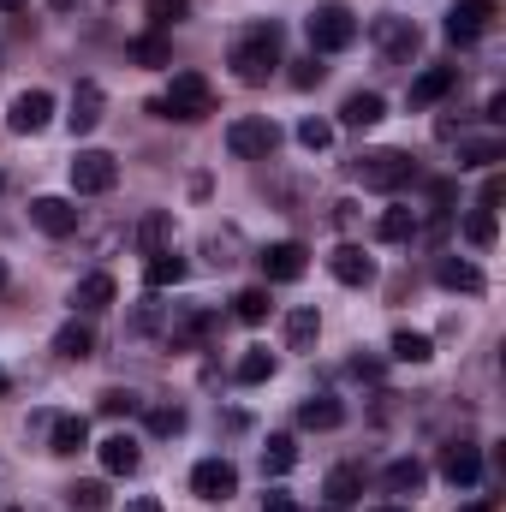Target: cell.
<instances>
[{
    "label": "cell",
    "instance_id": "ee69618b",
    "mask_svg": "<svg viewBox=\"0 0 506 512\" xmlns=\"http://www.w3.org/2000/svg\"><path fill=\"white\" fill-rule=\"evenodd\" d=\"M233 245H239L233 233H227V239L215 233V239H209V262H215V268H233V262H239V256H233Z\"/></svg>",
    "mask_w": 506,
    "mask_h": 512
},
{
    "label": "cell",
    "instance_id": "52a82bcc",
    "mask_svg": "<svg viewBox=\"0 0 506 512\" xmlns=\"http://www.w3.org/2000/svg\"><path fill=\"white\" fill-rule=\"evenodd\" d=\"M376 48L387 66H405V60H417V48H423V30L411 24V18H376Z\"/></svg>",
    "mask_w": 506,
    "mask_h": 512
},
{
    "label": "cell",
    "instance_id": "836d02e7",
    "mask_svg": "<svg viewBox=\"0 0 506 512\" xmlns=\"http://www.w3.org/2000/svg\"><path fill=\"white\" fill-rule=\"evenodd\" d=\"M393 358H399V364H429V358H435V346H429V334L399 328V334H393Z\"/></svg>",
    "mask_w": 506,
    "mask_h": 512
},
{
    "label": "cell",
    "instance_id": "11a10c76",
    "mask_svg": "<svg viewBox=\"0 0 506 512\" xmlns=\"http://www.w3.org/2000/svg\"><path fill=\"white\" fill-rule=\"evenodd\" d=\"M381 512H399V507H381Z\"/></svg>",
    "mask_w": 506,
    "mask_h": 512
},
{
    "label": "cell",
    "instance_id": "bcb514c9",
    "mask_svg": "<svg viewBox=\"0 0 506 512\" xmlns=\"http://www.w3.org/2000/svg\"><path fill=\"white\" fill-rule=\"evenodd\" d=\"M262 512H298V507H292V495H268V501H262Z\"/></svg>",
    "mask_w": 506,
    "mask_h": 512
},
{
    "label": "cell",
    "instance_id": "8fae6325",
    "mask_svg": "<svg viewBox=\"0 0 506 512\" xmlns=\"http://www.w3.org/2000/svg\"><path fill=\"white\" fill-rule=\"evenodd\" d=\"M102 114H108V96H102V84H78L72 90V108H66V126H72V137H90V131L102 126Z\"/></svg>",
    "mask_w": 506,
    "mask_h": 512
},
{
    "label": "cell",
    "instance_id": "8d00e7d4",
    "mask_svg": "<svg viewBox=\"0 0 506 512\" xmlns=\"http://www.w3.org/2000/svg\"><path fill=\"white\" fill-rule=\"evenodd\" d=\"M233 316H239V322H268V292H262V286H245V292L233 298Z\"/></svg>",
    "mask_w": 506,
    "mask_h": 512
},
{
    "label": "cell",
    "instance_id": "603a6c76",
    "mask_svg": "<svg viewBox=\"0 0 506 512\" xmlns=\"http://www.w3.org/2000/svg\"><path fill=\"white\" fill-rule=\"evenodd\" d=\"M316 334H322L316 304H298V310L286 316V352H310V346H316Z\"/></svg>",
    "mask_w": 506,
    "mask_h": 512
},
{
    "label": "cell",
    "instance_id": "7bdbcfd3",
    "mask_svg": "<svg viewBox=\"0 0 506 512\" xmlns=\"http://www.w3.org/2000/svg\"><path fill=\"white\" fill-rule=\"evenodd\" d=\"M155 328H167V310H161V304H143V310L131 316V334H155Z\"/></svg>",
    "mask_w": 506,
    "mask_h": 512
},
{
    "label": "cell",
    "instance_id": "3957f363",
    "mask_svg": "<svg viewBox=\"0 0 506 512\" xmlns=\"http://www.w3.org/2000/svg\"><path fill=\"white\" fill-rule=\"evenodd\" d=\"M304 30H310V54H340V48L358 42V18H352V6H340V0H322V6L304 18Z\"/></svg>",
    "mask_w": 506,
    "mask_h": 512
},
{
    "label": "cell",
    "instance_id": "60d3db41",
    "mask_svg": "<svg viewBox=\"0 0 506 512\" xmlns=\"http://www.w3.org/2000/svg\"><path fill=\"white\" fill-rule=\"evenodd\" d=\"M185 12H191V0H155V6H149V24L167 30V24H179Z\"/></svg>",
    "mask_w": 506,
    "mask_h": 512
},
{
    "label": "cell",
    "instance_id": "f546056e",
    "mask_svg": "<svg viewBox=\"0 0 506 512\" xmlns=\"http://www.w3.org/2000/svg\"><path fill=\"white\" fill-rule=\"evenodd\" d=\"M126 54L137 60V66H173V48H167V36H161V30H149V36H131Z\"/></svg>",
    "mask_w": 506,
    "mask_h": 512
},
{
    "label": "cell",
    "instance_id": "7a4b0ae2",
    "mask_svg": "<svg viewBox=\"0 0 506 512\" xmlns=\"http://www.w3.org/2000/svg\"><path fill=\"white\" fill-rule=\"evenodd\" d=\"M149 114H155V120L197 126V120H209V114H215V90H209V78H203V72H179V78L167 84V96H161V102H149Z\"/></svg>",
    "mask_w": 506,
    "mask_h": 512
},
{
    "label": "cell",
    "instance_id": "db71d44e",
    "mask_svg": "<svg viewBox=\"0 0 506 512\" xmlns=\"http://www.w3.org/2000/svg\"><path fill=\"white\" fill-rule=\"evenodd\" d=\"M0 477H6V459H0Z\"/></svg>",
    "mask_w": 506,
    "mask_h": 512
},
{
    "label": "cell",
    "instance_id": "1f68e13d",
    "mask_svg": "<svg viewBox=\"0 0 506 512\" xmlns=\"http://www.w3.org/2000/svg\"><path fill=\"white\" fill-rule=\"evenodd\" d=\"M501 155H506L501 137H465L459 143V167H495Z\"/></svg>",
    "mask_w": 506,
    "mask_h": 512
},
{
    "label": "cell",
    "instance_id": "681fc988",
    "mask_svg": "<svg viewBox=\"0 0 506 512\" xmlns=\"http://www.w3.org/2000/svg\"><path fill=\"white\" fill-rule=\"evenodd\" d=\"M0 12H24V0H0Z\"/></svg>",
    "mask_w": 506,
    "mask_h": 512
},
{
    "label": "cell",
    "instance_id": "e0dca14e",
    "mask_svg": "<svg viewBox=\"0 0 506 512\" xmlns=\"http://www.w3.org/2000/svg\"><path fill=\"white\" fill-rule=\"evenodd\" d=\"M84 447H90V423H84V417H48V453L72 459V453H84Z\"/></svg>",
    "mask_w": 506,
    "mask_h": 512
},
{
    "label": "cell",
    "instance_id": "f6af8a7d",
    "mask_svg": "<svg viewBox=\"0 0 506 512\" xmlns=\"http://www.w3.org/2000/svg\"><path fill=\"white\" fill-rule=\"evenodd\" d=\"M501 191H506V185H501V173H495V179L483 185V209H495V203H501Z\"/></svg>",
    "mask_w": 506,
    "mask_h": 512
},
{
    "label": "cell",
    "instance_id": "74e56055",
    "mask_svg": "<svg viewBox=\"0 0 506 512\" xmlns=\"http://www.w3.org/2000/svg\"><path fill=\"white\" fill-rule=\"evenodd\" d=\"M495 233H501V227H495V209H471L465 239H471V245H495Z\"/></svg>",
    "mask_w": 506,
    "mask_h": 512
},
{
    "label": "cell",
    "instance_id": "ab89813d",
    "mask_svg": "<svg viewBox=\"0 0 506 512\" xmlns=\"http://www.w3.org/2000/svg\"><path fill=\"white\" fill-rule=\"evenodd\" d=\"M322 72H328V66H316V54H310V60H292V72H286V78H292V90H316V84H322Z\"/></svg>",
    "mask_w": 506,
    "mask_h": 512
},
{
    "label": "cell",
    "instance_id": "83f0119b",
    "mask_svg": "<svg viewBox=\"0 0 506 512\" xmlns=\"http://www.w3.org/2000/svg\"><path fill=\"white\" fill-rule=\"evenodd\" d=\"M298 465V441L292 435H268V447H262V477H286Z\"/></svg>",
    "mask_w": 506,
    "mask_h": 512
},
{
    "label": "cell",
    "instance_id": "4dcf8cb0",
    "mask_svg": "<svg viewBox=\"0 0 506 512\" xmlns=\"http://www.w3.org/2000/svg\"><path fill=\"white\" fill-rule=\"evenodd\" d=\"M143 280H149L155 292H167V286H179V280H185V256H173V251L149 256V262H143Z\"/></svg>",
    "mask_w": 506,
    "mask_h": 512
},
{
    "label": "cell",
    "instance_id": "cb8c5ba5",
    "mask_svg": "<svg viewBox=\"0 0 506 512\" xmlns=\"http://www.w3.org/2000/svg\"><path fill=\"white\" fill-rule=\"evenodd\" d=\"M381 114H387V102H381L376 90H358V96H346V108H340V120H346L352 131H370Z\"/></svg>",
    "mask_w": 506,
    "mask_h": 512
},
{
    "label": "cell",
    "instance_id": "6da1fadb",
    "mask_svg": "<svg viewBox=\"0 0 506 512\" xmlns=\"http://www.w3.org/2000/svg\"><path fill=\"white\" fill-rule=\"evenodd\" d=\"M227 66H233L239 84H268V78L286 66V60H280V24H251V30L233 42Z\"/></svg>",
    "mask_w": 506,
    "mask_h": 512
},
{
    "label": "cell",
    "instance_id": "e575fe53",
    "mask_svg": "<svg viewBox=\"0 0 506 512\" xmlns=\"http://www.w3.org/2000/svg\"><path fill=\"white\" fill-rule=\"evenodd\" d=\"M233 376H239V382H245V387L268 382V376H274V352H262V346H251V352L239 358V370H233Z\"/></svg>",
    "mask_w": 506,
    "mask_h": 512
},
{
    "label": "cell",
    "instance_id": "816d5d0a",
    "mask_svg": "<svg viewBox=\"0 0 506 512\" xmlns=\"http://www.w3.org/2000/svg\"><path fill=\"white\" fill-rule=\"evenodd\" d=\"M6 387H12V382H6V370H0V399H6Z\"/></svg>",
    "mask_w": 506,
    "mask_h": 512
},
{
    "label": "cell",
    "instance_id": "ffe728a7",
    "mask_svg": "<svg viewBox=\"0 0 506 512\" xmlns=\"http://www.w3.org/2000/svg\"><path fill=\"white\" fill-rule=\"evenodd\" d=\"M435 280H441L447 292H483V268L465 262V256H441V262H435Z\"/></svg>",
    "mask_w": 506,
    "mask_h": 512
},
{
    "label": "cell",
    "instance_id": "9a60e30c",
    "mask_svg": "<svg viewBox=\"0 0 506 512\" xmlns=\"http://www.w3.org/2000/svg\"><path fill=\"white\" fill-rule=\"evenodd\" d=\"M441 477H447V483H459V489H471V483L483 477V453H477L471 441H453V447H441Z\"/></svg>",
    "mask_w": 506,
    "mask_h": 512
},
{
    "label": "cell",
    "instance_id": "d4e9b609",
    "mask_svg": "<svg viewBox=\"0 0 506 512\" xmlns=\"http://www.w3.org/2000/svg\"><path fill=\"white\" fill-rule=\"evenodd\" d=\"M137 459H143V453H137L131 435H108V441H102V471H108V477H131Z\"/></svg>",
    "mask_w": 506,
    "mask_h": 512
},
{
    "label": "cell",
    "instance_id": "f35d334b",
    "mask_svg": "<svg viewBox=\"0 0 506 512\" xmlns=\"http://www.w3.org/2000/svg\"><path fill=\"white\" fill-rule=\"evenodd\" d=\"M298 143H304V149H310V155H316V149H328V143H334V126H328V120H316V114H310V120H298Z\"/></svg>",
    "mask_w": 506,
    "mask_h": 512
},
{
    "label": "cell",
    "instance_id": "5bb4252c",
    "mask_svg": "<svg viewBox=\"0 0 506 512\" xmlns=\"http://www.w3.org/2000/svg\"><path fill=\"white\" fill-rule=\"evenodd\" d=\"M453 90H459V66H429V72L411 78V108H435Z\"/></svg>",
    "mask_w": 506,
    "mask_h": 512
},
{
    "label": "cell",
    "instance_id": "d6986e66",
    "mask_svg": "<svg viewBox=\"0 0 506 512\" xmlns=\"http://www.w3.org/2000/svg\"><path fill=\"white\" fill-rule=\"evenodd\" d=\"M137 251L143 256L173 251V215H167V209H149V215L137 221Z\"/></svg>",
    "mask_w": 506,
    "mask_h": 512
},
{
    "label": "cell",
    "instance_id": "f5cc1de1",
    "mask_svg": "<svg viewBox=\"0 0 506 512\" xmlns=\"http://www.w3.org/2000/svg\"><path fill=\"white\" fill-rule=\"evenodd\" d=\"M0 292H6V262H0Z\"/></svg>",
    "mask_w": 506,
    "mask_h": 512
},
{
    "label": "cell",
    "instance_id": "b9f144b4",
    "mask_svg": "<svg viewBox=\"0 0 506 512\" xmlns=\"http://www.w3.org/2000/svg\"><path fill=\"white\" fill-rule=\"evenodd\" d=\"M131 411H137V393H126V387L102 393V417H131Z\"/></svg>",
    "mask_w": 506,
    "mask_h": 512
},
{
    "label": "cell",
    "instance_id": "9c48e42d",
    "mask_svg": "<svg viewBox=\"0 0 506 512\" xmlns=\"http://www.w3.org/2000/svg\"><path fill=\"white\" fill-rule=\"evenodd\" d=\"M48 120H54V96L48 90H18L12 108H6V126L18 131V137H36Z\"/></svg>",
    "mask_w": 506,
    "mask_h": 512
},
{
    "label": "cell",
    "instance_id": "277c9868",
    "mask_svg": "<svg viewBox=\"0 0 506 512\" xmlns=\"http://www.w3.org/2000/svg\"><path fill=\"white\" fill-rule=\"evenodd\" d=\"M352 173L364 179V191H405L417 179V161L405 149H370V155L352 161Z\"/></svg>",
    "mask_w": 506,
    "mask_h": 512
},
{
    "label": "cell",
    "instance_id": "44dd1931",
    "mask_svg": "<svg viewBox=\"0 0 506 512\" xmlns=\"http://www.w3.org/2000/svg\"><path fill=\"white\" fill-rule=\"evenodd\" d=\"M298 423H304V429H340V423H346V405H340L334 393H310V399L298 405Z\"/></svg>",
    "mask_w": 506,
    "mask_h": 512
},
{
    "label": "cell",
    "instance_id": "f1b7e54d",
    "mask_svg": "<svg viewBox=\"0 0 506 512\" xmlns=\"http://www.w3.org/2000/svg\"><path fill=\"white\" fill-rule=\"evenodd\" d=\"M423 483H429V465H423V459H393V465H387V489H393V495H417Z\"/></svg>",
    "mask_w": 506,
    "mask_h": 512
},
{
    "label": "cell",
    "instance_id": "7402d4cb",
    "mask_svg": "<svg viewBox=\"0 0 506 512\" xmlns=\"http://www.w3.org/2000/svg\"><path fill=\"white\" fill-rule=\"evenodd\" d=\"M322 495H328V507H352V501H364V471H358V465H334L328 483H322Z\"/></svg>",
    "mask_w": 506,
    "mask_h": 512
},
{
    "label": "cell",
    "instance_id": "ba28073f",
    "mask_svg": "<svg viewBox=\"0 0 506 512\" xmlns=\"http://www.w3.org/2000/svg\"><path fill=\"white\" fill-rule=\"evenodd\" d=\"M191 495L197 501H233L239 495V465L233 459H203L191 471Z\"/></svg>",
    "mask_w": 506,
    "mask_h": 512
},
{
    "label": "cell",
    "instance_id": "7c38bea8",
    "mask_svg": "<svg viewBox=\"0 0 506 512\" xmlns=\"http://www.w3.org/2000/svg\"><path fill=\"white\" fill-rule=\"evenodd\" d=\"M30 221H36L48 239H72V233H78V209H72L66 197H36V203H30Z\"/></svg>",
    "mask_w": 506,
    "mask_h": 512
},
{
    "label": "cell",
    "instance_id": "484cf974",
    "mask_svg": "<svg viewBox=\"0 0 506 512\" xmlns=\"http://www.w3.org/2000/svg\"><path fill=\"white\" fill-rule=\"evenodd\" d=\"M54 352H60V358H72V364H78V358H90V352H96V334H90V322H78V316H72V322L54 334Z\"/></svg>",
    "mask_w": 506,
    "mask_h": 512
},
{
    "label": "cell",
    "instance_id": "c3c4849f",
    "mask_svg": "<svg viewBox=\"0 0 506 512\" xmlns=\"http://www.w3.org/2000/svg\"><path fill=\"white\" fill-rule=\"evenodd\" d=\"M48 6H54V12H72V6H78V0H48Z\"/></svg>",
    "mask_w": 506,
    "mask_h": 512
},
{
    "label": "cell",
    "instance_id": "d6a6232c",
    "mask_svg": "<svg viewBox=\"0 0 506 512\" xmlns=\"http://www.w3.org/2000/svg\"><path fill=\"white\" fill-rule=\"evenodd\" d=\"M66 501H72V512H108V507H114L108 483H96V477H90V483H72V489H66Z\"/></svg>",
    "mask_w": 506,
    "mask_h": 512
},
{
    "label": "cell",
    "instance_id": "7dc6e473",
    "mask_svg": "<svg viewBox=\"0 0 506 512\" xmlns=\"http://www.w3.org/2000/svg\"><path fill=\"white\" fill-rule=\"evenodd\" d=\"M126 512H161V501L155 495H137V501H126Z\"/></svg>",
    "mask_w": 506,
    "mask_h": 512
},
{
    "label": "cell",
    "instance_id": "9f6ffc18",
    "mask_svg": "<svg viewBox=\"0 0 506 512\" xmlns=\"http://www.w3.org/2000/svg\"><path fill=\"white\" fill-rule=\"evenodd\" d=\"M322 512H340V507H322Z\"/></svg>",
    "mask_w": 506,
    "mask_h": 512
},
{
    "label": "cell",
    "instance_id": "4316f807",
    "mask_svg": "<svg viewBox=\"0 0 506 512\" xmlns=\"http://www.w3.org/2000/svg\"><path fill=\"white\" fill-rule=\"evenodd\" d=\"M417 227H423L417 209H387V215L376 221V239L381 245H405V239H417Z\"/></svg>",
    "mask_w": 506,
    "mask_h": 512
},
{
    "label": "cell",
    "instance_id": "4fadbf2b",
    "mask_svg": "<svg viewBox=\"0 0 506 512\" xmlns=\"http://www.w3.org/2000/svg\"><path fill=\"white\" fill-rule=\"evenodd\" d=\"M304 268H310V251L298 239H280V245L262 251V274L268 280H304Z\"/></svg>",
    "mask_w": 506,
    "mask_h": 512
},
{
    "label": "cell",
    "instance_id": "f907efd6",
    "mask_svg": "<svg viewBox=\"0 0 506 512\" xmlns=\"http://www.w3.org/2000/svg\"><path fill=\"white\" fill-rule=\"evenodd\" d=\"M465 512H495V507H489V501H477V507H465Z\"/></svg>",
    "mask_w": 506,
    "mask_h": 512
},
{
    "label": "cell",
    "instance_id": "ac0fdd59",
    "mask_svg": "<svg viewBox=\"0 0 506 512\" xmlns=\"http://www.w3.org/2000/svg\"><path fill=\"white\" fill-rule=\"evenodd\" d=\"M328 268H334L340 286H370V280H376V262L358 251V245H340V251L328 256Z\"/></svg>",
    "mask_w": 506,
    "mask_h": 512
},
{
    "label": "cell",
    "instance_id": "8992f818",
    "mask_svg": "<svg viewBox=\"0 0 506 512\" xmlns=\"http://www.w3.org/2000/svg\"><path fill=\"white\" fill-rule=\"evenodd\" d=\"M227 149H233L239 161H268V155L280 149V126H274V120H233V126H227Z\"/></svg>",
    "mask_w": 506,
    "mask_h": 512
},
{
    "label": "cell",
    "instance_id": "5b68a950",
    "mask_svg": "<svg viewBox=\"0 0 506 512\" xmlns=\"http://www.w3.org/2000/svg\"><path fill=\"white\" fill-rule=\"evenodd\" d=\"M114 185H120V161H114L108 149H78V161H72V191L102 197V191H114Z\"/></svg>",
    "mask_w": 506,
    "mask_h": 512
},
{
    "label": "cell",
    "instance_id": "2e32d148",
    "mask_svg": "<svg viewBox=\"0 0 506 512\" xmlns=\"http://www.w3.org/2000/svg\"><path fill=\"white\" fill-rule=\"evenodd\" d=\"M114 292H120L114 274H84V280L72 286V310H78V316H102V310L114 304Z\"/></svg>",
    "mask_w": 506,
    "mask_h": 512
},
{
    "label": "cell",
    "instance_id": "30bf717a",
    "mask_svg": "<svg viewBox=\"0 0 506 512\" xmlns=\"http://www.w3.org/2000/svg\"><path fill=\"white\" fill-rule=\"evenodd\" d=\"M495 12H501L495 0H459V6L447 12V42H459V48H465V42H477V36L495 24Z\"/></svg>",
    "mask_w": 506,
    "mask_h": 512
},
{
    "label": "cell",
    "instance_id": "d590c367",
    "mask_svg": "<svg viewBox=\"0 0 506 512\" xmlns=\"http://www.w3.org/2000/svg\"><path fill=\"white\" fill-rule=\"evenodd\" d=\"M143 423H149V435H179V429H185V411H179V405H149Z\"/></svg>",
    "mask_w": 506,
    "mask_h": 512
}]
</instances>
